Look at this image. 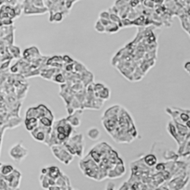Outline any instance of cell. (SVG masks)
<instances>
[{
	"label": "cell",
	"instance_id": "6da1fadb",
	"mask_svg": "<svg viewBox=\"0 0 190 190\" xmlns=\"http://www.w3.org/2000/svg\"><path fill=\"white\" fill-rule=\"evenodd\" d=\"M79 168L82 170L83 173L86 176L97 181L103 180L100 167L97 165V163L89 155L85 159H83L81 162H79Z\"/></svg>",
	"mask_w": 190,
	"mask_h": 190
},
{
	"label": "cell",
	"instance_id": "7a4b0ae2",
	"mask_svg": "<svg viewBox=\"0 0 190 190\" xmlns=\"http://www.w3.org/2000/svg\"><path fill=\"white\" fill-rule=\"evenodd\" d=\"M65 147L73 156L81 157L84 150V137L82 134H78L74 136L73 137H69L65 142L64 143Z\"/></svg>",
	"mask_w": 190,
	"mask_h": 190
},
{
	"label": "cell",
	"instance_id": "3957f363",
	"mask_svg": "<svg viewBox=\"0 0 190 190\" xmlns=\"http://www.w3.org/2000/svg\"><path fill=\"white\" fill-rule=\"evenodd\" d=\"M51 150H52V153L55 156V158L65 165L70 164V162L74 159V156L68 151V149L65 147V146L64 144L52 146Z\"/></svg>",
	"mask_w": 190,
	"mask_h": 190
},
{
	"label": "cell",
	"instance_id": "277c9868",
	"mask_svg": "<svg viewBox=\"0 0 190 190\" xmlns=\"http://www.w3.org/2000/svg\"><path fill=\"white\" fill-rule=\"evenodd\" d=\"M56 134L59 135H64L66 137H70L71 136L72 132H73V126L67 121L66 118L61 119L60 121H56L54 123V126L52 128Z\"/></svg>",
	"mask_w": 190,
	"mask_h": 190
},
{
	"label": "cell",
	"instance_id": "5b68a950",
	"mask_svg": "<svg viewBox=\"0 0 190 190\" xmlns=\"http://www.w3.org/2000/svg\"><path fill=\"white\" fill-rule=\"evenodd\" d=\"M28 155V150L23 146L22 143H17L16 145L12 146L9 149V156L12 160L20 162L25 159Z\"/></svg>",
	"mask_w": 190,
	"mask_h": 190
},
{
	"label": "cell",
	"instance_id": "8992f818",
	"mask_svg": "<svg viewBox=\"0 0 190 190\" xmlns=\"http://www.w3.org/2000/svg\"><path fill=\"white\" fill-rule=\"evenodd\" d=\"M24 7V13L25 15H37V14H44L48 11V8H37L33 5L31 0H24L23 3Z\"/></svg>",
	"mask_w": 190,
	"mask_h": 190
},
{
	"label": "cell",
	"instance_id": "52a82bcc",
	"mask_svg": "<svg viewBox=\"0 0 190 190\" xmlns=\"http://www.w3.org/2000/svg\"><path fill=\"white\" fill-rule=\"evenodd\" d=\"M62 173H63L62 171L57 166L46 167L41 170V174H46L48 177H50L54 180H57L61 176Z\"/></svg>",
	"mask_w": 190,
	"mask_h": 190
},
{
	"label": "cell",
	"instance_id": "ba28073f",
	"mask_svg": "<svg viewBox=\"0 0 190 190\" xmlns=\"http://www.w3.org/2000/svg\"><path fill=\"white\" fill-rule=\"evenodd\" d=\"M82 110H78L75 112L69 114V116L66 118L67 121L71 124L73 127H77L81 123V116H82Z\"/></svg>",
	"mask_w": 190,
	"mask_h": 190
},
{
	"label": "cell",
	"instance_id": "9c48e42d",
	"mask_svg": "<svg viewBox=\"0 0 190 190\" xmlns=\"http://www.w3.org/2000/svg\"><path fill=\"white\" fill-rule=\"evenodd\" d=\"M37 56H39V51L35 46L26 48L24 51V58L27 60H31L32 59H35V58L36 59Z\"/></svg>",
	"mask_w": 190,
	"mask_h": 190
},
{
	"label": "cell",
	"instance_id": "30bf717a",
	"mask_svg": "<svg viewBox=\"0 0 190 190\" xmlns=\"http://www.w3.org/2000/svg\"><path fill=\"white\" fill-rule=\"evenodd\" d=\"M167 130L169 132V134L178 142V144L180 145L182 143V140H181V136H179L178 132H177V129L175 127V124L173 121H170L167 125Z\"/></svg>",
	"mask_w": 190,
	"mask_h": 190
},
{
	"label": "cell",
	"instance_id": "8fae6325",
	"mask_svg": "<svg viewBox=\"0 0 190 190\" xmlns=\"http://www.w3.org/2000/svg\"><path fill=\"white\" fill-rule=\"evenodd\" d=\"M142 162L147 167H155L158 163V158L155 154L149 153L142 158Z\"/></svg>",
	"mask_w": 190,
	"mask_h": 190
},
{
	"label": "cell",
	"instance_id": "7c38bea8",
	"mask_svg": "<svg viewBox=\"0 0 190 190\" xmlns=\"http://www.w3.org/2000/svg\"><path fill=\"white\" fill-rule=\"evenodd\" d=\"M39 121L37 118H25L24 120V125L27 131L32 132L34 129H36L38 126Z\"/></svg>",
	"mask_w": 190,
	"mask_h": 190
},
{
	"label": "cell",
	"instance_id": "4fadbf2b",
	"mask_svg": "<svg viewBox=\"0 0 190 190\" xmlns=\"http://www.w3.org/2000/svg\"><path fill=\"white\" fill-rule=\"evenodd\" d=\"M173 122H174V124H175V127H176V129H177V132H178L179 136H180L181 137L186 136L187 135V133H188V128H187L185 124H182V123H180L179 121H177L176 120H174Z\"/></svg>",
	"mask_w": 190,
	"mask_h": 190
},
{
	"label": "cell",
	"instance_id": "5bb4252c",
	"mask_svg": "<svg viewBox=\"0 0 190 190\" xmlns=\"http://www.w3.org/2000/svg\"><path fill=\"white\" fill-rule=\"evenodd\" d=\"M94 95L97 98H100V99H103H103L106 100V99H108L109 96H110V89H109L108 87L104 86L102 90H100L99 92L95 93Z\"/></svg>",
	"mask_w": 190,
	"mask_h": 190
},
{
	"label": "cell",
	"instance_id": "9a60e30c",
	"mask_svg": "<svg viewBox=\"0 0 190 190\" xmlns=\"http://www.w3.org/2000/svg\"><path fill=\"white\" fill-rule=\"evenodd\" d=\"M87 134H88V137L91 140H97L100 137L101 132L97 127H92L91 129L88 130Z\"/></svg>",
	"mask_w": 190,
	"mask_h": 190
},
{
	"label": "cell",
	"instance_id": "2e32d148",
	"mask_svg": "<svg viewBox=\"0 0 190 190\" xmlns=\"http://www.w3.org/2000/svg\"><path fill=\"white\" fill-rule=\"evenodd\" d=\"M56 73V70L55 69H44L43 71L40 72V75L41 77L47 79V80H49L53 77V75Z\"/></svg>",
	"mask_w": 190,
	"mask_h": 190
},
{
	"label": "cell",
	"instance_id": "e0dca14e",
	"mask_svg": "<svg viewBox=\"0 0 190 190\" xmlns=\"http://www.w3.org/2000/svg\"><path fill=\"white\" fill-rule=\"evenodd\" d=\"M15 169L13 168L12 165L10 164H4L1 166V169H0V172L4 175V176H7L8 174H10Z\"/></svg>",
	"mask_w": 190,
	"mask_h": 190
},
{
	"label": "cell",
	"instance_id": "ac0fdd59",
	"mask_svg": "<svg viewBox=\"0 0 190 190\" xmlns=\"http://www.w3.org/2000/svg\"><path fill=\"white\" fill-rule=\"evenodd\" d=\"M120 29L119 25L113 22H111L110 23L108 24L106 27H105V33H117Z\"/></svg>",
	"mask_w": 190,
	"mask_h": 190
},
{
	"label": "cell",
	"instance_id": "d6986e66",
	"mask_svg": "<svg viewBox=\"0 0 190 190\" xmlns=\"http://www.w3.org/2000/svg\"><path fill=\"white\" fill-rule=\"evenodd\" d=\"M52 123H53V118L44 116L39 119V124L44 127H52Z\"/></svg>",
	"mask_w": 190,
	"mask_h": 190
},
{
	"label": "cell",
	"instance_id": "ffe728a7",
	"mask_svg": "<svg viewBox=\"0 0 190 190\" xmlns=\"http://www.w3.org/2000/svg\"><path fill=\"white\" fill-rule=\"evenodd\" d=\"M64 17V14L62 11H57L55 12L50 18H49V22H55V23H61L63 21Z\"/></svg>",
	"mask_w": 190,
	"mask_h": 190
},
{
	"label": "cell",
	"instance_id": "44dd1931",
	"mask_svg": "<svg viewBox=\"0 0 190 190\" xmlns=\"http://www.w3.org/2000/svg\"><path fill=\"white\" fill-rule=\"evenodd\" d=\"M52 80L55 82V83H58V84H64L65 82V77L64 76L63 73L59 72V73H55L52 77Z\"/></svg>",
	"mask_w": 190,
	"mask_h": 190
},
{
	"label": "cell",
	"instance_id": "7402d4cb",
	"mask_svg": "<svg viewBox=\"0 0 190 190\" xmlns=\"http://www.w3.org/2000/svg\"><path fill=\"white\" fill-rule=\"evenodd\" d=\"M94 28H95V31L98 32V33H105V27H104L103 24L101 23V22H100L99 20L95 23Z\"/></svg>",
	"mask_w": 190,
	"mask_h": 190
},
{
	"label": "cell",
	"instance_id": "603a6c76",
	"mask_svg": "<svg viewBox=\"0 0 190 190\" xmlns=\"http://www.w3.org/2000/svg\"><path fill=\"white\" fill-rule=\"evenodd\" d=\"M145 24V17L138 16L136 19L132 21V25H144Z\"/></svg>",
	"mask_w": 190,
	"mask_h": 190
},
{
	"label": "cell",
	"instance_id": "cb8c5ba5",
	"mask_svg": "<svg viewBox=\"0 0 190 190\" xmlns=\"http://www.w3.org/2000/svg\"><path fill=\"white\" fill-rule=\"evenodd\" d=\"M31 1H32L33 5H35L37 8H45L43 0H31Z\"/></svg>",
	"mask_w": 190,
	"mask_h": 190
},
{
	"label": "cell",
	"instance_id": "d4e9b609",
	"mask_svg": "<svg viewBox=\"0 0 190 190\" xmlns=\"http://www.w3.org/2000/svg\"><path fill=\"white\" fill-rule=\"evenodd\" d=\"M10 50H12V53H13V56L15 57V58H19L20 57V48H17V47H11L10 48Z\"/></svg>",
	"mask_w": 190,
	"mask_h": 190
},
{
	"label": "cell",
	"instance_id": "484cf974",
	"mask_svg": "<svg viewBox=\"0 0 190 190\" xmlns=\"http://www.w3.org/2000/svg\"><path fill=\"white\" fill-rule=\"evenodd\" d=\"M100 19L110 20V12H109V11H102V12L100 13Z\"/></svg>",
	"mask_w": 190,
	"mask_h": 190
},
{
	"label": "cell",
	"instance_id": "4316f807",
	"mask_svg": "<svg viewBox=\"0 0 190 190\" xmlns=\"http://www.w3.org/2000/svg\"><path fill=\"white\" fill-rule=\"evenodd\" d=\"M104 86H105V85H104L103 84H102V83H96V84H94V92L95 93L99 92V91L102 90Z\"/></svg>",
	"mask_w": 190,
	"mask_h": 190
},
{
	"label": "cell",
	"instance_id": "83f0119b",
	"mask_svg": "<svg viewBox=\"0 0 190 190\" xmlns=\"http://www.w3.org/2000/svg\"><path fill=\"white\" fill-rule=\"evenodd\" d=\"M129 2H130V0H117L116 3H115V6L118 7V8H120V7L125 6V4H127Z\"/></svg>",
	"mask_w": 190,
	"mask_h": 190
},
{
	"label": "cell",
	"instance_id": "f1b7e54d",
	"mask_svg": "<svg viewBox=\"0 0 190 190\" xmlns=\"http://www.w3.org/2000/svg\"><path fill=\"white\" fill-rule=\"evenodd\" d=\"M143 4L145 7L147 8H153L155 7V2L154 1H151V0H144L143 1Z\"/></svg>",
	"mask_w": 190,
	"mask_h": 190
},
{
	"label": "cell",
	"instance_id": "f546056e",
	"mask_svg": "<svg viewBox=\"0 0 190 190\" xmlns=\"http://www.w3.org/2000/svg\"><path fill=\"white\" fill-rule=\"evenodd\" d=\"M5 4L10 5V6H15L16 4H18V0H4Z\"/></svg>",
	"mask_w": 190,
	"mask_h": 190
},
{
	"label": "cell",
	"instance_id": "4dcf8cb0",
	"mask_svg": "<svg viewBox=\"0 0 190 190\" xmlns=\"http://www.w3.org/2000/svg\"><path fill=\"white\" fill-rule=\"evenodd\" d=\"M99 21L101 22V23L103 24L104 27H106L108 24L111 23V21H110V20H106V19H99Z\"/></svg>",
	"mask_w": 190,
	"mask_h": 190
},
{
	"label": "cell",
	"instance_id": "1f68e13d",
	"mask_svg": "<svg viewBox=\"0 0 190 190\" xmlns=\"http://www.w3.org/2000/svg\"><path fill=\"white\" fill-rule=\"evenodd\" d=\"M129 3L131 4V6L132 8H135L136 6H138V5L140 4V0H130Z\"/></svg>",
	"mask_w": 190,
	"mask_h": 190
},
{
	"label": "cell",
	"instance_id": "d6a6232c",
	"mask_svg": "<svg viewBox=\"0 0 190 190\" xmlns=\"http://www.w3.org/2000/svg\"><path fill=\"white\" fill-rule=\"evenodd\" d=\"M184 68H185V70H186L187 71H190V61H187V62L185 63Z\"/></svg>",
	"mask_w": 190,
	"mask_h": 190
},
{
	"label": "cell",
	"instance_id": "836d02e7",
	"mask_svg": "<svg viewBox=\"0 0 190 190\" xmlns=\"http://www.w3.org/2000/svg\"><path fill=\"white\" fill-rule=\"evenodd\" d=\"M19 71V67H18V64H15L14 66L11 67V71L12 72H18Z\"/></svg>",
	"mask_w": 190,
	"mask_h": 190
},
{
	"label": "cell",
	"instance_id": "e575fe53",
	"mask_svg": "<svg viewBox=\"0 0 190 190\" xmlns=\"http://www.w3.org/2000/svg\"><path fill=\"white\" fill-rule=\"evenodd\" d=\"M164 1H165V0H154L155 4H158V5H161V4H163Z\"/></svg>",
	"mask_w": 190,
	"mask_h": 190
},
{
	"label": "cell",
	"instance_id": "d590c367",
	"mask_svg": "<svg viewBox=\"0 0 190 190\" xmlns=\"http://www.w3.org/2000/svg\"><path fill=\"white\" fill-rule=\"evenodd\" d=\"M186 126H187L188 129H190V120H188V121L186 122Z\"/></svg>",
	"mask_w": 190,
	"mask_h": 190
},
{
	"label": "cell",
	"instance_id": "8d00e7d4",
	"mask_svg": "<svg viewBox=\"0 0 190 190\" xmlns=\"http://www.w3.org/2000/svg\"><path fill=\"white\" fill-rule=\"evenodd\" d=\"M188 72H189V74H190V71H188Z\"/></svg>",
	"mask_w": 190,
	"mask_h": 190
}]
</instances>
